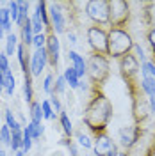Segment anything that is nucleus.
Here are the masks:
<instances>
[{
    "label": "nucleus",
    "mask_w": 155,
    "mask_h": 156,
    "mask_svg": "<svg viewBox=\"0 0 155 156\" xmlns=\"http://www.w3.org/2000/svg\"><path fill=\"white\" fill-rule=\"evenodd\" d=\"M68 57H70V60H71V64H73V69L78 73V76H86L87 75V64H86V60L78 55L77 51H70L68 53Z\"/></svg>",
    "instance_id": "obj_15"
},
{
    "label": "nucleus",
    "mask_w": 155,
    "mask_h": 156,
    "mask_svg": "<svg viewBox=\"0 0 155 156\" xmlns=\"http://www.w3.org/2000/svg\"><path fill=\"white\" fill-rule=\"evenodd\" d=\"M41 110H43V117H45V119H55L54 108H52V105H50V101H48V99L41 101Z\"/></svg>",
    "instance_id": "obj_26"
},
{
    "label": "nucleus",
    "mask_w": 155,
    "mask_h": 156,
    "mask_svg": "<svg viewBox=\"0 0 155 156\" xmlns=\"http://www.w3.org/2000/svg\"><path fill=\"white\" fill-rule=\"evenodd\" d=\"M0 142L6 144V146H11V129L7 124H4L0 128Z\"/></svg>",
    "instance_id": "obj_27"
},
{
    "label": "nucleus",
    "mask_w": 155,
    "mask_h": 156,
    "mask_svg": "<svg viewBox=\"0 0 155 156\" xmlns=\"http://www.w3.org/2000/svg\"><path fill=\"white\" fill-rule=\"evenodd\" d=\"M27 129L30 131V136H32V140H38V138H41V135H43V131H45V128H43V124L41 122H32L30 121L29 124H27Z\"/></svg>",
    "instance_id": "obj_22"
},
{
    "label": "nucleus",
    "mask_w": 155,
    "mask_h": 156,
    "mask_svg": "<svg viewBox=\"0 0 155 156\" xmlns=\"http://www.w3.org/2000/svg\"><path fill=\"white\" fill-rule=\"evenodd\" d=\"M20 29H21V44H25V46L29 48L30 44H32V39H34V36H32V21H30V18L25 20V23H23Z\"/></svg>",
    "instance_id": "obj_16"
},
{
    "label": "nucleus",
    "mask_w": 155,
    "mask_h": 156,
    "mask_svg": "<svg viewBox=\"0 0 155 156\" xmlns=\"http://www.w3.org/2000/svg\"><path fill=\"white\" fill-rule=\"evenodd\" d=\"M112 156H128V153H121V151H116Z\"/></svg>",
    "instance_id": "obj_41"
},
{
    "label": "nucleus",
    "mask_w": 155,
    "mask_h": 156,
    "mask_svg": "<svg viewBox=\"0 0 155 156\" xmlns=\"http://www.w3.org/2000/svg\"><path fill=\"white\" fill-rule=\"evenodd\" d=\"M89 92H91V96H89L86 107H84L82 121H84L87 129L93 133V136L96 138V136L107 133L114 110H112L111 99L104 94V89L91 87Z\"/></svg>",
    "instance_id": "obj_1"
},
{
    "label": "nucleus",
    "mask_w": 155,
    "mask_h": 156,
    "mask_svg": "<svg viewBox=\"0 0 155 156\" xmlns=\"http://www.w3.org/2000/svg\"><path fill=\"white\" fill-rule=\"evenodd\" d=\"M68 39H70V43H71V44H75V43H77V37H75V34H73V32H70V34H68Z\"/></svg>",
    "instance_id": "obj_40"
},
{
    "label": "nucleus",
    "mask_w": 155,
    "mask_h": 156,
    "mask_svg": "<svg viewBox=\"0 0 155 156\" xmlns=\"http://www.w3.org/2000/svg\"><path fill=\"white\" fill-rule=\"evenodd\" d=\"M118 68H119V75L123 78V82H125V80H130V78H137L141 66H139V60H137L136 55L128 53V55L118 60Z\"/></svg>",
    "instance_id": "obj_7"
},
{
    "label": "nucleus",
    "mask_w": 155,
    "mask_h": 156,
    "mask_svg": "<svg viewBox=\"0 0 155 156\" xmlns=\"http://www.w3.org/2000/svg\"><path fill=\"white\" fill-rule=\"evenodd\" d=\"M6 124L9 126V129L16 124V119H14V115H13V112H11V110H6Z\"/></svg>",
    "instance_id": "obj_37"
},
{
    "label": "nucleus",
    "mask_w": 155,
    "mask_h": 156,
    "mask_svg": "<svg viewBox=\"0 0 155 156\" xmlns=\"http://www.w3.org/2000/svg\"><path fill=\"white\" fill-rule=\"evenodd\" d=\"M86 14L98 27L109 25V0H89L86 4Z\"/></svg>",
    "instance_id": "obj_6"
},
{
    "label": "nucleus",
    "mask_w": 155,
    "mask_h": 156,
    "mask_svg": "<svg viewBox=\"0 0 155 156\" xmlns=\"http://www.w3.org/2000/svg\"><path fill=\"white\" fill-rule=\"evenodd\" d=\"M141 7H143V12H141L143 25L153 29L155 27V2H143Z\"/></svg>",
    "instance_id": "obj_13"
},
{
    "label": "nucleus",
    "mask_w": 155,
    "mask_h": 156,
    "mask_svg": "<svg viewBox=\"0 0 155 156\" xmlns=\"http://www.w3.org/2000/svg\"><path fill=\"white\" fill-rule=\"evenodd\" d=\"M6 41H7V44H6V55H7V57H13V55H14V51L18 50V41H16V36L11 32V34H7Z\"/></svg>",
    "instance_id": "obj_21"
},
{
    "label": "nucleus",
    "mask_w": 155,
    "mask_h": 156,
    "mask_svg": "<svg viewBox=\"0 0 155 156\" xmlns=\"http://www.w3.org/2000/svg\"><path fill=\"white\" fill-rule=\"evenodd\" d=\"M48 64V55H47V48L36 50L34 55L30 58V73L32 76H39L41 71L45 69V66Z\"/></svg>",
    "instance_id": "obj_12"
},
{
    "label": "nucleus",
    "mask_w": 155,
    "mask_h": 156,
    "mask_svg": "<svg viewBox=\"0 0 155 156\" xmlns=\"http://www.w3.org/2000/svg\"><path fill=\"white\" fill-rule=\"evenodd\" d=\"M7 9H9L11 12V21H18V16H20V5H18V2H9L7 4Z\"/></svg>",
    "instance_id": "obj_28"
},
{
    "label": "nucleus",
    "mask_w": 155,
    "mask_h": 156,
    "mask_svg": "<svg viewBox=\"0 0 155 156\" xmlns=\"http://www.w3.org/2000/svg\"><path fill=\"white\" fill-rule=\"evenodd\" d=\"M64 80H66V83L71 89H80V76H78L77 71L73 69V66L64 71Z\"/></svg>",
    "instance_id": "obj_17"
},
{
    "label": "nucleus",
    "mask_w": 155,
    "mask_h": 156,
    "mask_svg": "<svg viewBox=\"0 0 155 156\" xmlns=\"http://www.w3.org/2000/svg\"><path fill=\"white\" fill-rule=\"evenodd\" d=\"M153 64H155V53H153Z\"/></svg>",
    "instance_id": "obj_45"
},
{
    "label": "nucleus",
    "mask_w": 155,
    "mask_h": 156,
    "mask_svg": "<svg viewBox=\"0 0 155 156\" xmlns=\"http://www.w3.org/2000/svg\"><path fill=\"white\" fill-rule=\"evenodd\" d=\"M141 87L148 98L155 96V78H141Z\"/></svg>",
    "instance_id": "obj_23"
},
{
    "label": "nucleus",
    "mask_w": 155,
    "mask_h": 156,
    "mask_svg": "<svg viewBox=\"0 0 155 156\" xmlns=\"http://www.w3.org/2000/svg\"><path fill=\"white\" fill-rule=\"evenodd\" d=\"M66 80H64V75H59L57 80H55V83H54V89H52V94H62L64 90H66Z\"/></svg>",
    "instance_id": "obj_25"
},
{
    "label": "nucleus",
    "mask_w": 155,
    "mask_h": 156,
    "mask_svg": "<svg viewBox=\"0 0 155 156\" xmlns=\"http://www.w3.org/2000/svg\"><path fill=\"white\" fill-rule=\"evenodd\" d=\"M148 103H150V108H152V114H155V96L148 98Z\"/></svg>",
    "instance_id": "obj_39"
},
{
    "label": "nucleus",
    "mask_w": 155,
    "mask_h": 156,
    "mask_svg": "<svg viewBox=\"0 0 155 156\" xmlns=\"http://www.w3.org/2000/svg\"><path fill=\"white\" fill-rule=\"evenodd\" d=\"M109 25L111 29H119L127 30V27L130 25V4L125 0H109Z\"/></svg>",
    "instance_id": "obj_4"
},
{
    "label": "nucleus",
    "mask_w": 155,
    "mask_h": 156,
    "mask_svg": "<svg viewBox=\"0 0 155 156\" xmlns=\"http://www.w3.org/2000/svg\"><path fill=\"white\" fill-rule=\"evenodd\" d=\"M86 64H87V76H89V82H91V87L104 89L105 82L111 76L109 57L91 51V55L87 57Z\"/></svg>",
    "instance_id": "obj_2"
},
{
    "label": "nucleus",
    "mask_w": 155,
    "mask_h": 156,
    "mask_svg": "<svg viewBox=\"0 0 155 156\" xmlns=\"http://www.w3.org/2000/svg\"><path fill=\"white\" fill-rule=\"evenodd\" d=\"M95 154L96 156H112L116 153V144L111 140V136L107 135H100L95 138Z\"/></svg>",
    "instance_id": "obj_11"
},
{
    "label": "nucleus",
    "mask_w": 155,
    "mask_h": 156,
    "mask_svg": "<svg viewBox=\"0 0 155 156\" xmlns=\"http://www.w3.org/2000/svg\"><path fill=\"white\" fill-rule=\"evenodd\" d=\"M141 73H143V78H155V64L146 60L141 64Z\"/></svg>",
    "instance_id": "obj_24"
},
{
    "label": "nucleus",
    "mask_w": 155,
    "mask_h": 156,
    "mask_svg": "<svg viewBox=\"0 0 155 156\" xmlns=\"http://www.w3.org/2000/svg\"><path fill=\"white\" fill-rule=\"evenodd\" d=\"M29 110H30V119H32V122H41V119H45L39 101H32L29 105Z\"/></svg>",
    "instance_id": "obj_20"
},
{
    "label": "nucleus",
    "mask_w": 155,
    "mask_h": 156,
    "mask_svg": "<svg viewBox=\"0 0 155 156\" xmlns=\"http://www.w3.org/2000/svg\"><path fill=\"white\" fill-rule=\"evenodd\" d=\"M47 7H48L47 2H38L34 14H36V16L43 21V25L47 27V34H50V32H54V29H52V23H50V14H48V11H47Z\"/></svg>",
    "instance_id": "obj_14"
},
{
    "label": "nucleus",
    "mask_w": 155,
    "mask_h": 156,
    "mask_svg": "<svg viewBox=\"0 0 155 156\" xmlns=\"http://www.w3.org/2000/svg\"><path fill=\"white\" fill-rule=\"evenodd\" d=\"M50 105H52V108H54V114L57 115V114H61L62 112V107H61V101H59L57 94H50Z\"/></svg>",
    "instance_id": "obj_31"
},
{
    "label": "nucleus",
    "mask_w": 155,
    "mask_h": 156,
    "mask_svg": "<svg viewBox=\"0 0 155 156\" xmlns=\"http://www.w3.org/2000/svg\"><path fill=\"white\" fill-rule=\"evenodd\" d=\"M143 135V128L139 124H132V126H125L119 129V142L125 149H132L137 144V140Z\"/></svg>",
    "instance_id": "obj_8"
},
{
    "label": "nucleus",
    "mask_w": 155,
    "mask_h": 156,
    "mask_svg": "<svg viewBox=\"0 0 155 156\" xmlns=\"http://www.w3.org/2000/svg\"><path fill=\"white\" fill-rule=\"evenodd\" d=\"M0 156H7V154H6V151H2V149H0Z\"/></svg>",
    "instance_id": "obj_43"
},
{
    "label": "nucleus",
    "mask_w": 155,
    "mask_h": 156,
    "mask_svg": "<svg viewBox=\"0 0 155 156\" xmlns=\"http://www.w3.org/2000/svg\"><path fill=\"white\" fill-rule=\"evenodd\" d=\"M23 76H25V82H23V92H25V99H27V103H32V101H34V99H32V98H34V90H32V73H25V75H23Z\"/></svg>",
    "instance_id": "obj_18"
},
{
    "label": "nucleus",
    "mask_w": 155,
    "mask_h": 156,
    "mask_svg": "<svg viewBox=\"0 0 155 156\" xmlns=\"http://www.w3.org/2000/svg\"><path fill=\"white\" fill-rule=\"evenodd\" d=\"M134 50H136V53H137V60H141V64L143 62H146V55H145V51H143V48H141V44H134Z\"/></svg>",
    "instance_id": "obj_38"
},
{
    "label": "nucleus",
    "mask_w": 155,
    "mask_h": 156,
    "mask_svg": "<svg viewBox=\"0 0 155 156\" xmlns=\"http://www.w3.org/2000/svg\"><path fill=\"white\" fill-rule=\"evenodd\" d=\"M52 89H54V75L50 73L45 76V83H43V90L47 92V94H52Z\"/></svg>",
    "instance_id": "obj_33"
},
{
    "label": "nucleus",
    "mask_w": 155,
    "mask_h": 156,
    "mask_svg": "<svg viewBox=\"0 0 155 156\" xmlns=\"http://www.w3.org/2000/svg\"><path fill=\"white\" fill-rule=\"evenodd\" d=\"M75 135H77V140H78V144H80V146H84L86 149H89V147H91V140H89L86 135H82L80 131H77Z\"/></svg>",
    "instance_id": "obj_36"
},
{
    "label": "nucleus",
    "mask_w": 155,
    "mask_h": 156,
    "mask_svg": "<svg viewBox=\"0 0 155 156\" xmlns=\"http://www.w3.org/2000/svg\"><path fill=\"white\" fill-rule=\"evenodd\" d=\"M7 23H13L11 21V12L7 7H0V25H7Z\"/></svg>",
    "instance_id": "obj_32"
},
{
    "label": "nucleus",
    "mask_w": 155,
    "mask_h": 156,
    "mask_svg": "<svg viewBox=\"0 0 155 156\" xmlns=\"http://www.w3.org/2000/svg\"><path fill=\"white\" fill-rule=\"evenodd\" d=\"M59 121H61V126H62V131H64V136H68V138H71V135H73V126H71V121H70L68 114L62 110L61 114H59Z\"/></svg>",
    "instance_id": "obj_19"
},
{
    "label": "nucleus",
    "mask_w": 155,
    "mask_h": 156,
    "mask_svg": "<svg viewBox=\"0 0 155 156\" xmlns=\"http://www.w3.org/2000/svg\"><path fill=\"white\" fill-rule=\"evenodd\" d=\"M146 41H148V44H150L152 51L155 53V27H153V29L146 30Z\"/></svg>",
    "instance_id": "obj_34"
},
{
    "label": "nucleus",
    "mask_w": 155,
    "mask_h": 156,
    "mask_svg": "<svg viewBox=\"0 0 155 156\" xmlns=\"http://www.w3.org/2000/svg\"><path fill=\"white\" fill-rule=\"evenodd\" d=\"M109 58H119L128 55L134 50V39L127 30L109 29Z\"/></svg>",
    "instance_id": "obj_3"
},
{
    "label": "nucleus",
    "mask_w": 155,
    "mask_h": 156,
    "mask_svg": "<svg viewBox=\"0 0 155 156\" xmlns=\"http://www.w3.org/2000/svg\"><path fill=\"white\" fill-rule=\"evenodd\" d=\"M50 23L55 34H64L66 32V20H64V12L61 11V4H50Z\"/></svg>",
    "instance_id": "obj_10"
},
{
    "label": "nucleus",
    "mask_w": 155,
    "mask_h": 156,
    "mask_svg": "<svg viewBox=\"0 0 155 156\" xmlns=\"http://www.w3.org/2000/svg\"><path fill=\"white\" fill-rule=\"evenodd\" d=\"M2 37H4V29H2V25H0V41H2Z\"/></svg>",
    "instance_id": "obj_42"
},
{
    "label": "nucleus",
    "mask_w": 155,
    "mask_h": 156,
    "mask_svg": "<svg viewBox=\"0 0 155 156\" xmlns=\"http://www.w3.org/2000/svg\"><path fill=\"white\" fill-rule=\"evenodd\" d=\"M47 55H48V64L52 69L57 71L59 68V39L55 32L47 34Z\"/></svg>",
    "instance_id": "obj_9"
},
{
    "label": "nucleus",
    "mask_w": 155,
    "mask_h": 156,
    "mask_svg": "<svg viewBox=\"0 0 155 156\" xmlns=\"http://www.w3.org/2000/svg\"><path fill=\"white\" fill-rule=\"evenodd\" d=\"M30 21H32V32H34V36H38V34H43V32H41V29H43L45 25H43V21H41V20H39L36 14L30 18Z\"/></svg>",
    "instance_id": "obj_30"
},
{
    "label": "nucleus",
    "mask_w": 155,
    "mask_h": 156,
    "mask_svg": "<svg viewBox=\"0 0 155 156\" xmlns=\"http://www.w3.org/2000/svg\"><path fill=\"white\" fill-rule=\"evenodd\" d=\"M152 144H153V147H155V136H153V142H152Z\"/></svg>",
    "instance_id": "obj_44"
},
{
    "label": "nucleus",
    "mask_w": 155,
    "mask_h": 156,
    "mask_svg": "<svg viewBox=\"0 0 155 156\" xmlns=\"http://www.w3.org/2000/svg\"><path fill=\"white\" fill-rule=\"evenodd\" d=\"M86 37L89 46H91V51L109 57V32L104 27H98V25L87 27Z\"/></svg>",
    "instance_id": "obj_5"
},
{
    "label": "nucleus",
    "mask_w": 155,
    "mask_h": 156,
    "mask_svg": "<svg viewBox=\"0 0 155 156\" xmlns=\"http://www.w3.org/2000/svg\"><path fill=\"white\" fill-rule=\"evenodd\" d=\"M32 44L36 46V50H41L47 46V34H38V36H34L32 39Z\"/></svg>",
    "instance_id": "obj_29"
},
{
    "label": "nucleus",
    "mask_w": 155,
    "mask_h": 156,
    "mask_svg": "<svg viewBox=\"0 0 155 156\" xmlns=\"http://www.w3.org/2000/svg\"><path fill=\"white\" fill-rule=\"evenodd\" d=\"M0 69H2V73H4V75L11 71L9 60H7V55H6V53H0Z\"/></svg>",
    "instance_id": "obj_35"
}]
</instances>
